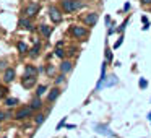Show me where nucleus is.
Instances as JSON below:
<instances>
[{
	"label": "nucleus",
	"mask_w": 151,
	"mask_h": 138,
	"mask_svg": "<svg viewBox=\"0 0 151 138\" xmlns=\"http://www.w3.org/2000/svg\"><path fill=\"white\" fill-rule=\"evenodd\" d=\"M83 7H85V2H81V0H62L60 2V10H62V13L67 15L75 13L76 10H80Z\"/></svg>",
	"instance_id": "nucleus-1"
},
{
	"label": "nucleus",
	"mask_w": 151,
	"mask_h": 138,
	"mask_svg": "<svg viewBox=\"0 0 151 138\" xmlns=\"http://www.w3.org/2000/svg\"><path fill=\"white\" fill-rule=\"evenodd\" d=\"M41 12V5L37 4V2H29V4H26L23 7V10H21V13H23V17H26V18H34V17H37V13Z\"/></svg>",
	"instance_id": "nucleus-2"
},
{
	"label": "nucleus",
	"mask_w": 151,
	"mask_h": 138,
	"mask_svg": "<svg viewBox=\"0 0 151 138\" xmlns=\"http://www.w3.org/2000/svg\"><path fill=\"white\" fill-rule=\"evenodd\" d=\"M33 112L34 111L29 107V106H21V107H18V111L15 112L13 119H15V120H20V122L28 120V119L33 117Z\"/></svg>",
	"instance_id": "nucleus-3"
},
{
	"label": "nucleus",
	"mask_w": 151,
	"mask_h": 138,
	"mask_svg": "<svg viewBox=\"0 0 151 138\" xmlns=\"http://www.w3.org/2000/svg\"><path fill=\"white\" fill-rule=\"evenodd\" d=\"M68 33L72 34L75 39H83V41H85V37H88L89 31L86 29L85 26H76V24H72L70 29H68Z\"/></svg>",
	"instance_id": "nucleus-4"
},
{
	"label": "nucleus",
	"mask_w": 151,
	"mask_h": 138,
	"mask_svg": "<svg viewBox=\"0 0 151 138\" xmlns=\"http://www.w3.org/2000/svg\"><path fill=\"white\" fill-rule=\"evenodd\" d=\"M49 18H50V21L52 23H60V21L63 20V13H62V10H60L59 7H55V5H50L49 7Z\"/></svg>",
	"instance_id": "nucleus-5"
},
{
	"label": "nucleus",
	"mask_w": 151,
	"mask_h": 138,
	"mask_svg": "<svg viewBox=\"0 0 151 138\" xmlns=\"http://www.w3.org/2000/svg\"><path fill=\"white\" fill-rule=\"evenodd\" d=\"M98 20H99V15L96 13V12H91V13L83 17V23H85L86 26H94V24L98 23Z\"/></svg>",
	"instance_id": "nucleus-6"
},
{
	"label": "nucleus",
	"mask_w": 151,
	"mask_h": 138,
	"mask_svg": "<svg viewBox=\"0 0 151 138\" xmlns=\"http://www.w3.org/2000/svg\"><path fill=\"white\" fill-rule=\"evenodd\" d=\"M60 94H62V89H60L59 86H55V88H52L49 93H47V102H49V104H52V102H55L57 99L60 98Z\"/></svg>",
	"instance_id": "nucleus-7"
},
{
	"label": "nucleus",
	"mask_w": 151,
	"mask_h": 138,
	"mask_svg": "<svg viewBox=\"0 0 151 138\" xmlns=\"http://www.w3.org/2000/svg\"><path fill=\"white\" fill-rule=\"evenodd\" d=\"M39 73V68L33 63H26L24 65V72H23V76H37Z\"/></svg>",
	"instance_id": "nucleus-8"
},
{
	"label": "nucleus",
	"mask_w": 151,
	"mask_h": 138,
	"mask_svg": "<svg viewBox=\"0 0 151 138\" xmlns=\"http://www.w3.org/2000/svg\"><path fill=\"white\" fill-rule=\"evenodd\" d=\"M21 86L24 89H31L36 86V76H23L21 78Z\"/></svg>",
	"instance_id": "nucleus-9"
},
{
	"label": "nucleus",
	"mask_w": 151,
	"mask_h": 138,
	"mask_svg": "<svg viewBox=\"0 0 151 138\" xmlns=\"http://www.w3.org/2000/svg\"><path fill=\"white\" fill-rule=\"evenodd\" d=\"M15 75H17V72L13 67H7L4 70V83H12L15 80Z\"/></svg>",
	"instance_id": "nucleus-10"
},
{
	"label": "nucleus",
	"mask_w": 151,
	"mask_h": 138,
	"mask_svg": "<svg viewBox=\"0 0 151 138\" xmlns=\"http://www.w3.org/2000/svg\"><path fill=\"white\" fill-rule=\"evenodd\" d=\"M18 28H20V29H28V31H33L34 29L31 20H29V18H26V17H21L20 20H18Z\"/></svg>",
	"instance_id": "nucleus-11"
},
{
	"label": "nucleus",
	"mask_w": 151,
	"mask_h": 138,
	"mask_svg": "<svg viewBox=\"0 0 151 138\" xmlns=\"http://www.w3.org/2000/svg\"><path fill=\"white\" fill-rule=\"evenodd\" d=\"M117 83V76L115 75H111V76H106V80L101 83L99 86H96V91H99L101 88H106V86H114Z\"/></svg>",
	"instance_id": "nucleus-12"
},
{
	"label": "nucleus",
	"mask_w": 151,
	"mask_h": 138,
	"mask_svg": "<svg viewBox=\"0 0 151 138\" xmlns=\"http://www.w3.org/2000/svg\"><path fill=\"white\" fill-rule=\"evenodd\" d=\"M59 70L65 75V73H70L73 70V63H72V60H67V59H63L62 62H60V65H59Z\"/></svg>",
	"instance_id": "nucleus-13"
},
{
	"label": "nucleus",
	"mask_w": 151,
	"mask_h": 138,
	"mask_svg": "<svg viewBox=\"0 0 151 138\" xmlns=\"http://www.w3.org/2000/svg\"><path fill=\"white\" fill-rule=\"evenodd\" d=\"M28 106H29V107L33 109V111H41L44 104H42V99L37 98V96H34V98L29 101V104H28Z\"/></svg>",
	"instance_id": "nucleus-14"
},
{
	"label": "nucleus",
	"mask_w": 151,
	"mask_h": 138,
	"mask_svg": "<svg viewBox=\"0 0 151 138\" xmlns=\"http://www.w3.org/2000/svg\"><path fill=\"white\" fill-rule=\"evenodd\" d=\"M52 31H54V28L49 26V24H41V26H39V33L42 34L44 37H50Z\"/></svg>",
	"instance_id": "nucleus-15"
},
{
	"label": "nucleus",
	"mask_w": 151,
	"mask_h": 138,
	"mask_svg": "<svg viewBox=\"0 0 151 138\" xmlns=\"http://www.w3.org/2000/svg\"><path fill=\"white\" fill-rule=\"evenodd\" d=\"M96 132H98V133H102V135H107V137H114V133H112L111 130H109L107 127H106V125H101V124H98L96 125Z\"/></svg>",
	"instance_id": "nucleus-16"
},
{
	"label": "nucleus",
	"mask_w": 151,
	"mask_h": 138,
	"mask_svg": "<svg viewBox=\"0 0 151 138\" xmlns=\"http://www.w3.org/2000/svg\"><path fill=\"white\" fill-rule=\"evenodd\" d=\"M39 52H41V44H39V42H36V44H34V46L29 49V52H28V55H29L31 59H36V57L39 55Z\"/></svg>",
	"instance_id": "nucleus-17"
},
{
	"label": "nucleus",
	"mask_w": 151,
	"mask_h": 138,
	"mask_svg": "<svg viewBox=\"0 0 151 138\" xmlns=\"http://www.w3.org/2000/svg\"><path fill=\"white\" fill-rule=\"evenodd\" d=\"M17 49H18V52H20V55H26V54L29 52V47H28V44L23 42V41H20V42L17 44Z\"/></svg>",
	"instance_id": "nucleus-18"
},
{
	"label": "nucleus",
	"mask_w": 151,
	"mask_h": 138,
	"mask_svg": "<svg viewBox=\"0 0 151 138\" xmlns=\"http://www.w3.org/2000/svg\"><path fill=\"white\" fill-rule=\"evenodd\" d=\"M46 119H47L46 114H36V115H34V124L39 127V125H42L44 122H46Z\"/></svg>",
	"instance_id": "nucleus-19"
},
{
	"label": "nucleus",
	"mask_w": 151,
	"mask_h": 138,
	"mask_svg": "<svg viewBox=\"0 0 151 138\" xmlns=\"http://www.w3.org/2000/svg\"><path fill=\"white\" fill-rule=\"evenodd\" d=\"M54 55H55V57H59V59H62V60H63V59L67 57V52L62 49V47H55V50H54Z\"/></svg>",
	"instance_id": "nucleus-20"
},
{
	"label": "nucleus",
	"mask_w": 151,
	"mask_h": 138,
	"mask_svg": "<svg viewBox=\"0 0 151 138\" xmlns=\"http://www.w3.org/2000/svg\"><path fill=\"white\" fill-rule=\"evenodd\" d=\"M17 104H18V99H17V98H7V99H5V106H7L8 109H10V107H15Z\"/></svg>",
	"instance_id": "nucleus-21"
},
{
	"label": "nucleus",
	"mask_w": 151,
	"mask_h": 138,
	"mask_svg": "<svg viewBox=\"0 0 151 138\" xmlns=\"http://www.w3.org/2000/svg\"><path fill=\"white\" fill-rule=\"evenodd\" d=\"M47 91V86L46 85H37V89H36V96L37 98H41V96L44 94V93Z\"/></svg>",
	"instance_id": "nucleus-22"
},
{
	"label": "nucleus",
	"mask_w": 151,
	"mask_h": 138,
	"mask_svg": "<svg viewBox=\"0 0 151 138\" xmlns=\"http://www.w3.org/2000/svg\"><path fill=\"white\" fill-rule=\"evenodd\" d=\"M46 75L47 76H54V75H55V67L50 65V63H49V65H46Z\"/></svg>",
	"instance_id": "nucleus-23"
},
{
	"label": "nucleus",
	"mask_w": 151,
	"mask_h": 138,
	"mask_svg": "<svg viewBox=\"0 0 151 138\" xmlns=\"http://www.w3.org/2000/svg\"><path fill=\"white\" fill-rule=\"evenodd\" d=\"M128 21H130V18H125V20H124V23H122L119 28H115V33H120V34L124 33V29H125V26L128 24Z\"/></svg>",
	"instance_id": "nucleus-24"
},
{
	"label": "nucleus",
	"mask_w": 151,
	"mask_h": 138,
	"mask_svg": "<svg viewBox=\"0 0 151 138\" xmlns=\"http://www.w3.org/2000/svg\"><path fill=\"white\" fill-rule=\"evenodd\" d=\"M106 62H112V52H111V49L109 47H106Z\"/></svg>",
	"instance_id": "nucleus-25"
},
{
	"label": "nucleus",
	"mask_w": 151,
	"mask_h": 138,
	"mask_svg": "<svg viewBox=\"0 0 151 138\" xmlns=\"http://www.w3.org/2000/svg\"><path fill=\"white\" fill-rule=\"evenodd\" d=\"M7 91H8V89L5 88V86H2V85H0V101H2V99H4L5 96H7Z\"/></svg>",
	"instance_id": "nucleus-26"
},
{
	"label": "nucleus",
	"mask_w": 151,
	"mask_h": 138,
	"mask_svg": "<svg viewBox=\"0 0 151 138\" xmlns=\"http://www.w3.org/2000/svg\"><path fill=\"white\" fill-rule=\"evenodd\" d=\"M62 81H65V75H63V73H60V75L55 76V85H60Z\"/></svg>",
	"instance_id": "nucleus-27"
},
{
	"label": "nucleus",
	"mask_w": 151,
	"mask_h": 138,
	"mask_svg": "<svg viewBox=\"0 0 151 138\" xmlns=\"http://www.w3.org/2000/svg\"><path fill=\"white\" fill-rule=\"evenodd\" d=\"M65 125H67V117H63V119H62V120H60V122H59V124H57V127H55V130H60V128H62V127H65Z\"/></svg>",
	"instance_id": "nucleus-28"
},
{
	"label": "nucleus",
	"mask_w": 151,
	"mask_h": 138,
	"mask_svg": "<svg viewBox=\"0 0 151 138\" xmlns=\"http://www.w3.org/2000/svg\"><path fill=\"white\" fill-rule=\"evenodd\" d=\"M138 86H140V88H148V81H146V80H145V78H141L140 80V81H138Z\"/></svg>",
	"instance_id": "nucleus-29"
},
{
	"label": "nucleus",
	"mask_w": 151,
	"mask_h": 138,
	"mask_svg": "<svg viewBox=\"0 0 151 138\" xmlns=\"http://www.w3.org/2000/svg\"><path fill=\"white\" fill-rule=\"evenodd\" d=\"M122 42H124V36H120V39H119L117 42L114 44V49H117V47H120V46H122Z\"/></svg>",
	"instance_id": "nucleus-30"
},
{
	"label": "nucleus",
	"mask_w": 151,
	"mask_h": 138,
	"mask_svg": "<svg viewBox=\"0 0 151 138\" xmlns=\"http://www.w3.org/2000/svg\"><path fill=\"white\" fill-rule=\"evenodd\" d=\"M106 26H109V28L112 26V21H111V17H109V15L106 17Z\"/></svg>",
	"instance_id": "nucleus-31"
},
{
	"label": "nucleus",
	"mask_w": 151,
	"mask_h": 138,
	"mask_svg": "<svg viewBox=\"0 0 151 138\" xmlns=\"http://www.w3.org/2000/svg\"><path fill=\"white\" fill-rule=\"evenodd\" d=\"M5 65H7V60H0V70H5V68H7Z\"/></svg>",
	"instance_id": "nucleus-32"
},
{
	"label": "nucleus",
	"mask_w": 151,
	"mask_h": 138,
	"mask_svg": "<svg viewBox=\"0 0 151 138\" xmlns=\"http://www.w3.org/2000/svg\"><path fill=\"white\" fill-rule=\"evenodd\" d=\"M5 119H12V111H5Z\"/></svg>",
	"instance_id": "nucleus-33"
},
{
	"label": "nucleus",
	"mask_w": 151,
	"mask_h": 138,
	"mask_svg": "<svg viewBox=\"0 0 151 138\" xmlns=\"http://www.w3.org/2000/svg\"><path fill=\"white\" fill-rule=\"evenodd\" d=\"M141 5H151V0H140Z\"/></svg>",
	"instance_id": "nucleus-34"
},
{
	"label": "nucleus",
	"mask_w": 151,
	"mask_h": 138,
	"mask_svg": "<svg viewBox=\"0 0 151 138\" xmlns=\"http://www.w3.org/2000/svg\"><path fill=\"white\" fill-rule=\"evenodd\" d=\"M128 10H130V4L127 2V4L124 5V12H128Z\"/></svg>",
	"instance_id": "nucleus-35"
},
{
	"label": "nucleus",
	"mask_w": 151,
	"mask_h": 138,
	"mask_svg": "<svg viewBox=\"0 0 151 138\" xmlns=\"http://www.w3.org/2000/svg\"><path fill=\"white\" fill-rule=\"evenodd\" d=\"M2 120H5V112L4 111H0V122Z\"/></svg>",
	"instance_id": "nucleus-36"
},
{
	"label": "nucleus",
	"mask_w": 151,
	"mask_h": 138,
	"mask_svg": "<svg viewBox=\"0 0 151 138\" xmlns=\"http://www.w3.org/2000/svg\"><path fill=\"white\" fill-rule=\"evenodd\" d=\"M63 44H65V42H63V41H59V42H57V47H62Z\"/></svg>",
	"instance_id": "nucleus-37"
},
{
	"label": "nucleus",
	"mask_w": 151,
	"mask_h": 138,
	"mask_svg": "<svg viewBox=\"0 0 151 138\" xmlns=\"http://www.w3.org/2000/svg\"><path fill=\"white\" fill-rule=\"evenodd\" d=\"M148 119H150V122H151V112H150V114H148Z\"/></svg>",
	"instance_id": "nucleus-38"
},
{
	"label": "nucleus",
	"mask_w": 151,
	"mask_h": 138,
	"mask_svg": "<svg viewBox=\"0 0 151 138\" xmlns=\"http://www.w3.org/2000/svg\"><path fill=\"white\" fill-rule=\"evenodd\" d=\"M4 138H8V137H4Z\"/></svg>",
	"instance_id": "nucleus-39"
},
{
	"label": "nucleus",
	"mask_w": 151,
	"mask_h": 138,
	"mask_svg": "<svg viewBox=\"0 0 151 138\" xmlns=\"http://www.w3.org/2000/svg\"><path fill=\"white\" fill-rule=\"evenodd\" d=\"M0 128H2V125H0Z\"/></svg>",
	"instance_id": "nucleus-40"
}]
</instances>
